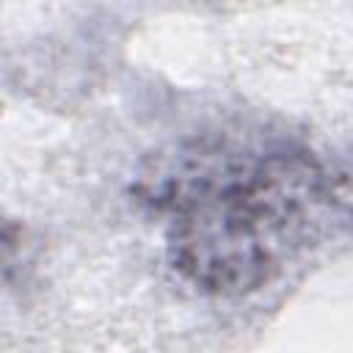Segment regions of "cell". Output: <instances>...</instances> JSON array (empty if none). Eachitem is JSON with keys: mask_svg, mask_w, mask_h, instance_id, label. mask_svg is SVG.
Here are the masks:
<instances>
[{"mask_svg": "<svg viewBox=\"0 0 353 353\" xmlns=\"http://www.w3.org/2000/svg\"><path fill=\"white\" fill-rule=\"evenodd\" d=\"M143 182L146 201L163 218L174 268L221 295L268 284L306 240L320 204L314 160L268 135L190 141Z\"/></svg>", "mask_w": 353, "mask_h": 353, "instance_id": "1", "label": "cell"}]
</instances>
